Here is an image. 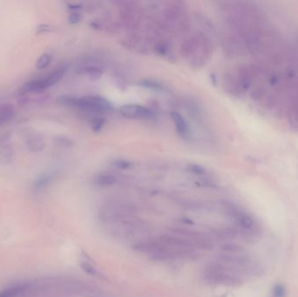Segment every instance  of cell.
<instances>
[{
    "label": "cell",
    "instance_id": "cell-1",
    "mask_svg": "<svg viewBox=\"0 0 298 297\" xmlns=\"http://www.w3.org/2000/svg\"><path fill=\"white\" fill-rule=\"evenodd\" d=\"M203 277L208 283L227 287H239L244 282L245 279L233 267L217 262L211 263L205 267Z\"/></svg>",
    "mask_w": 298,
    "mask_h": 297
},
{
    "label": "cell",
    "instance_id": "cell-16",
    "mask_svg": "<svg viewBox=\"0 0 298 297\" xmlns=\"http://www.w3.org/2000/svg\"><path fill=\"white\" fill-rule=\"evenodd\" d=\"M27 147L32 152H39L43 150L45 142L43 139L39 135H32L27 140Z\"/></svg>",
    "mask_w": 298,
    "mask_h": 297
},
{
    "label": "cell",
    "instance_id": "cell-18",
    "mask_svg": "<svg viewBox=\"0 0 298 297\" xmlns=\"http://www.w3.org/2000/svg\"><path fill=\"white\" fill-rule=\"evenodd\" d=\"M140 85L147 89H151V90H164V86L160 82L156 81L154 79H144L140 82Z\"/></svg>",
    "mask_w": 298,
    "mask_h": 297
},
{
    "label": "cell",
    "instance_id": "cell-5",
    "mask_svg": "<svg viewBox=\"0 0 298 297\" xmlns=\"http://www.w3.org/2000/svg\"><path fill=\"white\" fill-rule=\"evenodd\" d=\"M183 56L189 59L192 64L203 65L210 52L209 42L203 35H196L188 39L182 47Z\"/></svg>",
    "mask_w": 298,
    "mask_h": 297
},
{
    "label": "cell",
    "instance_id": "cell-25",
    "mask_svg": "<svg viewBox=\"0 0 298 297\" xmlns=\"http://www.w3.org/2000/svg\"><path fill=\"white\" fill-rule=\"evenodd\" d=\"M80 14L78 13H73L70 14L69 22L71 24H77L80 21Z\"/></svg>",
    "mask_w": 298,
    "mask_h": 297
},
{
    "label": "cell",
    "instance_id": "cell-6",
    "mask_svg": "<svg viewBox=\"0 0 298 297\" xmlns=\"http://www.w3.org/2000/svg\"><path fill=\"white\" fill-rule=\"evenodd\" d=\"M134 248L139 252L147 254L156 261L169 262L176 260L170 247L160 241V239L156 241L142 240L135 243Z\"/></svg>",
    "mask_w": 298,
    "mask_h": 297
},
{
    "label": "cell",
    "instance_id": "cell-8",
    "mask_svg": "<svg viewBox=\"0 0 298 297\" xmlns=\"http://www.w3.org/2000/svg\"><path fill=\"white\" fill-rule=\"evenodd\" d=\"M170 232L174 234L185 238L187 241H189L193 247L199 250H210L213 248L210 238L206 235L205 234L199 232L194 229H188V228H172Z\"/></svg>",
    "mask_w": 298,
    "mask_h": 297
},
{
    "label": "cell",
    "instance_id": "cell-14",
    "mask_svg": "<svg viewBox=\"0 0 298 297\" xmlns=\"http://www.w3.org/2000/svg\"><path fill=\"white\" fill-rule=\"evenodd\" d=\"M15 113V108L10 104L0 105V125L10 121Z\"/></svg>",
    "mask_w": 298,
    "mask_h": 297
},
{
    "label": "cell",
    "instance_id": "cell-3",
    "mask_svg": "<svg viewBox=\"0 0 298 297\" xmlns=\"http://www.w3.org/2000/svg\"><path fill=\"white\" fill-rule=\"evenodd\" d=\"M58 102L66 107L81 108L85 110H91L94 112L110 111L112 109V105L108 99L103 96H87V97H75L64 95L58 99Z\"/></svg>",
    "mask_w": 298,
    "mask_h": 297
},
{
    "label": "cell",
    "instance_id": "cell-26",
    "mask_svg": "<svg viewBox=\"0 0 298 297\" xmlns=\"http://www.w3.org/2000/svg\"><path fill=\"white\" fill-rule=\"evenodd\" d=\"M297 42H298V47H297V49H298V40H297Z\"/></svg>",
    "mask_w": 298,
    "mask_h": 297
},
{
    "label": "cell",
    "instance_id": "cell-15",
    "mask_svg": "<svg viewBox=\"0 0 298 297\" xmlns=\"http://www.w3.org/2000/svg\"><path fill=\"white\" fill-rule=\"evenodd\" d=\"M116 182V177L109 172L99 173L95 178L96 185L99 187H109Z\"/></svg>",
    "mask_w": 298,
    "mask_h": 297
},
{
    "label": "cell",
    "instance_id": "cell-10",
    "mask_svg": "<svg viewBox=\"0 0 298 297\" xmlns=\"http://www.w3.org/2000/svg\"><path fill=\"white\" fill-rule=\"evenodd\" d=\"M171 118L173 121L175 129L177 132L178 135L183 139L188 140L190 137V127L186 121V119L182 116L181 113L178 112H171Z\"/></svg>",
    "mask_w": 298,
    "mask_h": 297
},
{
    "label": "cell",
    "instance_id": "cell-19",
    "mask_svg": "<svg viewBox=\"0 0 298 297\" xmlns=\"http://www.w3.org/2000/svg\"><path fill=\"white\" fill-rule=\"evenodd\" d=\"M26 288L24 286H17L12 289H6L0 293V297H17L24 293Z\"/></svg>",
    "mask_w": 298,
    "mask_h": 297
},
{
    "label": "cell",
    "instance_id": "cell-23",
    "mask_svg": "<svg viewBox=\"0 0 298 297\" xmlns=\"http://www.w3.org/2000/svg\"><path fill=\"white\" fill-rule=\"evenodd\" d=\"M272 297H285L286 289L282 284H277L273 288Z\"/></svg>",
    "mask_w": 298,
    "mask_h": 297
},
{
    "label": "cell",
    "instance_id": "cell-13",
    "mask_svg": "<svg viewBox=\"0 0 298 297\" xmlns=\"http://www.w3.org/2000/svg\"><path fill=\"white\" fill-rule=\"evenodd\" d=\"M121 13L123 21L128 26H134L137 16V10L133 3H126L122 7V12Z\"/></svg>",
    "mask_w": 298,
    "mask_h": 297
},
{
    "label": "cell",
    "instance_id": "cell-4",
    "mask_svg": "<svg viewBox=\"0 0 298 297\" xmlns=\"http://www.w3.org/2000/svg\"><path fill=\"white\" fill-rule=\"evenodd\" d=\"M134 209L127 203L109 202L99 209V220L103 223L113 226L134 217Z\"/></svg>",
    "mask_w": 298,
    "mask_h": 297
},
{
    "label": "cell",
    "instance_id": "cell-7",
    "mask_svg": "<svg viewBox=\"0 0 298 297\" xmlns=\"http://www.w3.org/2000/svg\"><path fill=\"white\" fill-rule=\"evenodd\" d=\"M65 69H58L44 78L33 79L27 82L22 87V91L26 94H41L44 91L55 86L57 83L61 81L65 75Z\"/></svg>",
    "mask_w": 298,
    "mask_h": 297
},
{
    "label": "cell",
    "instance_id": "cell-24",
    "mask_svg": "<svg viewBox=\"0 0 298 297\" xmlns=\"http://www.w3.org/2000/svg\"><path fill=\"white\" fill-rule=\"evenodd\" d=\"M113 165L116 166L117 168H120V169H128V168L132 167V163L128 161L127 159H116L114 160Z\"/></svg>",
    "mask_w": 298,
    "mask_h": 297
},
{
    "label": "cell",
    "instance_id": "cell-2",
    "mask_svg": "<svg viewBox=\"0 0 298 297\" xmlns=\"http://www.w3.org/2000/svg\"><path fill=\"white\" fill-rule=\"evenodd\" d=\"M223 207L226 214L235 223L236 228L245 233L251 239L257 237L261 233V228L257 220L242 207H238L233 203H225Z\"/></svg>",
    "mask_w": 298,
    "mask_h": 297
},
{
    "label": "cell",
    "instance_id": "cell-20",
    "mask_svg": "<svg viewBox=\"0 0 298 297\" xmlns=\"http://www.w3.org/2000/svg\"><path fill=\"white\" fill-rule=\"evenodd\" d=\"M105 125V120L102 117H96L92 121V129L95 133H99L103 128Z\"/></svg>",
    "mask_w": 298,
    "mask_h": 297
},
{
    "label": "cell",
    "instance_id": "cell-17",
    "mask_svg": "<svg viewBox=\"0 0 298 297\" xmlns=\"http://www.w3.org/2000/svg\"><path fill=\"white\" fill-rule=\"evenodd\" d=\"M52 59V56L51 53H48V52L43 53L36 62V68L39 70L46 69L48 65H50Z\"/></svg>",
    "mask_w": 298,
    "mask_h": 297
},
{
    "label": "cell",
    "instance_id": "cell-11",
    "mask_svg": "<svg viewBox=\"0 0 298 297\" xmlns=\"http://www.w3.org/2000/svg\"><path fill=\"white\" fill-rule=\"evenodd\" d=\"M287 116L290 125L298 131V92L293 94L290 99L287 108Z\"/></svg>",
    "mask_w": 298,
    "mask_h": 297
},
{
    "label": "cell",
    "instance_id": "cell-9",
    "mask_svg": "<svg viewBox=\"0 0 298 297\" xmlns=\"http://www.w3.org/2000/svg\"><path fill=\"white\" fill-rule=\"evenodd\" d=\"M121 115L127 119H147L151 116L148 108L139 104H125L120 108Z\"/></svg>",
    "mask_w": 298,
    "mask_h": 297
},
{
    "label": "cell",
    "instance_id": "cell-22",
    "mask_svg": "<svg viewBox=\"0 0 298 297\" xmlns=\"http://www.w3.org/2000/svg\"><path fill=\"white\" fill-rule=\"evenodd\" d=\"M188 170L195 175H204L206 173V169L198 164H190L188 166Z\"/></svg>",
    "mask_w": 298,
    "mask_h": 297
},
{
    "label": "cell",
    "instance_id": "cell-21",
    "mask_svg": "<svg viewBox=\"0 0 298 297\" xmlns=\"http://www.w3.org/2000/svg\"><path fill=\"white\" fill-rule=\"evenodd\" d=\"M81 268H82L84 271L91 275L93 276H97L99 275V272L96 269L95 267H94L90 263H87V262H84V263L80 264Z\"/></svg>",
    "mask_w": 298,
    "mask_h": 297
},
{
    "label": "cell",
    "instance_id": "cell-12",
    "mask_svg": "<svg viewBox=\"0 0 298 297\" xmlns=\"http://www.w3.org/2000/svg\"><path fill=\"white\" fill-rule=\"evenodd\" d=\"M79 73L86 74L91 79H98L103 74V68L100 67L96 64H86L84 63L82 65L79 66Z\"/></svg>",
    "mask_w": 298,
    "mask_h": 297
}]
</instances>
